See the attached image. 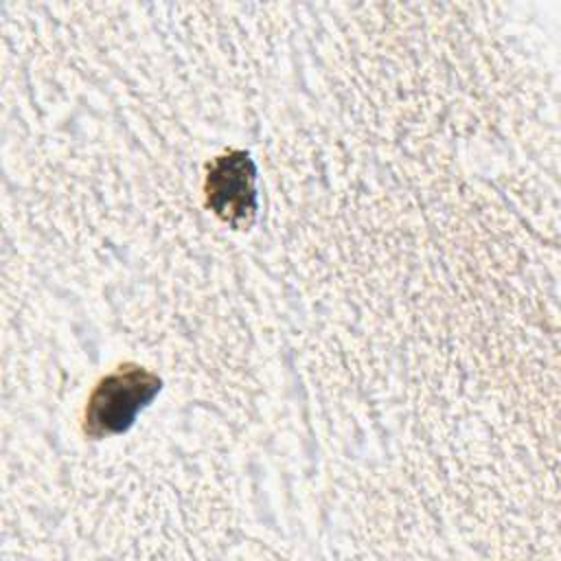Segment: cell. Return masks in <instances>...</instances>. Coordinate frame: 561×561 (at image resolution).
I'll use <instances>...</instances> for the list:
<instances>
[{
  "mask_svg": "<svg viewBox=\"0 0 561 561\" xmlns=\"http://www.w3.org/2000/svg\"><path fill=\"white\" fill-rule=\"evenodd\" d=\"M160 388L162 379L156 373L138 364L118 366L96 383L88 399L83 416L85 436L101 440L127 432Z\"/></svg>",
  "mask_w": 561,
  "mask_h": 561,
  "instance_id": "1",
  "label": "cell"
},
{
  "mask_svg": "<svg viewBox=\"0 0 561 561\" xmlns=\"http://www.w3.org/2000/svg\"><path fill=\"white\" fill-rule=\"evenodd\" d=\"M256 164L243 149H230L208 162L206 206L232 230H248L256 219Z\"/></svg>",
  "mask_w": 561,
  "mask_h": 561,
  "instance_id": "2",
  "label": "cell"
}]
</instances>
